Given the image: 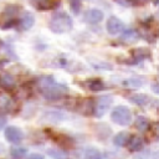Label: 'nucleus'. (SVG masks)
I'll return each mask as SVG.
<instances>
[{
	"instance_id": "f257e3e1",
	"label": "nucleus",
	"mask_w": 159,
	"mask_h": 159,
	"mask_svg": "<svg viewBox=\"0 0 159 159\" xmlns=\"http://www.w3.org/2000/svg\"><path fill=\"white\" fill-rule=\"evenodd\" d=\"M37 86L42 96L47 99H58L67 92V88L63 84H60L53 77L50 76L41 77L37 82Z\"/></svg>"
},
{
	"instance_id": "f03ea898",
	"label": "nucleus",
	"mask_w": 159,
	"mask_h": 159,
	"mask_svg": "<svg viewBox=\"0 0 159 159\" xmlns=\"http://www.w3.org/2000/svg\"><path fill=\"white\" fill-rule=\"evenodd\" d=\"M48 26H50V30L56 34H65V32H68L70 30H72L73 21L70 15H67L65 12H60V14H55L51 17Z\"/></svg>"
},
{
	"instance_id": "7ed1b4c3",
	"label": "nucleus",
	"mask_w": 159,
	"mask_h": 159,
	"mask_svg": "<svg viewBox=\"0 0 159 159\" xmlns=\"http://www.w3.org/2000/svg\"><path fill=\"white\" fill-rule=\"evenodd\" d=\"M17 14H19V7L15 5H9L4 9V11L0 15V29L6 30L11 29L15 25H17Z\"/></svg>"
},
{
	"instance_id": "20e7f679",
	"label": "nucleus",
	"mask_w": 159,
	"mask_h": 159,
	"mask_svg": "<svg viewBox=\"0 0 159 159\" xmlns=\"http://www.w3.org/2000/svg\"><path fill=\"white\" fill-rule=\"evenodd\" d=\"M111 119L118 125H128L132 122V112L125 106H118L112 111Z\"/></svg>"
},
{
	"instance_id": "39448f33",
	"label": "nucleus",
	"mask_w": 159,
	"mask_h": 159,
	"mask_svg": "<svg viewBox=\"0 0 159 159\" xmlns=\"http://www.w3.org/2000/svg\"><path fill=\"white\" fill-rule=\"evenodd\" d=\"M112 102H113L112 96H102V97H99V98L97 99V102L94 103L93 114H94L96 117H102V116H104V114L108 112V109H109Z\"/></svg>"
},
{
	"instance_id": "423d86ee",
	"label": "nucleus",
	"mask_w": 159,
	"mask_h": 159,
	"mask_svg": "<svg viewBox=\"0 0 159 159\" xmlns=\"http://www.w3.org/2000/svg\"><path fill=\"white\" fill-rule=\"evenodd\" d=\"M5 138H6L7 142L16 144V143H20L24 139V133H22V130L20 128L10 125V127H7L5 129Z\"/></svg>"
},
{
	"instance_id": "0eeeda50",
	"label": "nucleus",
	"mask_w": 159,
	"mask_h": 159,
	"mask_svg": "<svg viewBox=\"0 0 159 159\" xmlns=\"http://www.w3.org/2000/svg\"><path fill=\"white\" fill-rule=\"evenodd\" d=\"M124 30V24L116 16H111L107 21V31L109 35H118Z\"/></svg>"
},
{
	"instance_id": "6e6552de",
	"label": "nucleus",
	"mask_w": 159,
	"mask_h": 159,
	"mask_svg": "<svg viewBox=\"0 0 159 159\" xmlns=\"http://www.w3.org/2000/svg\"><path fill=\"white\" fill-rule=\"evenodd\" d=\"M30 4L37 10H51L60 5L61 0H29Z\"/></svg>"
},
{
	"instance_id": "1a4fd4ad",
	"label": "nucleus",
	"mask_w": 159,
	"mask_h": 159,
	"mask_svg": "<svg viewBox=\"0 0 159 159\" xmlns=\"http://www.w3.org/2000/svg\"><path fill=\"white\" fill-rule=\"evenodd\" d=\"M34 24H35V17L29 11H24V14L17 19V25L20 26L21 30H29L34 26Z\"/></svg>"
},
{
	"instance_id": "9d476101",
	"label": "nucleus",
	"mask_w": 159,
	"mask_h": 159,
	"mask_svg": "<svg viewBox=\"0 0 159 159\" xmlns=\"http://www.w3.org/2000/svg\"><path fill=\"white\" fill-rule=\"evenodd\" d=\"M0 87L6 91H12L16 87V81L10 73H0Z\"/></svg>"
},
{
	"instance_id": "9b49d317",
	"label": "nucleus",
	"mask_w": 159,
	"mask_h": 159,
	"mask_svg": "<svg viewBox=\"0 0 159 159\" xmlns=\"http://www.w3.org/2000/svg\"><path fill=\"white\" fill-rule=\"evenodd\" d=\"M84 20L89 24H98L103 20V12L98 9H91L86 12L84 15Z\"/></svg>"
},
{
	"instance_id": "f8f14e48",
	"label": "nucleus",
	"mask_w": 159,
	"mask_h": 159,
	"mask_svg": "<svg viewBox=\"0 0 159 159\" xmlns=\"http://www.w3.org/2000/svg\"><path fill=\"white\" fill-rule=\"evenodd\" d=\"M15 107V102L11 97L6 94H0V112H12Z\"/></svg>"
},
{
	"instance_id": "ddd939ff",
	"label": "nucleus",
	"mask_w": 159,
	"mask_h": 159,
	"mask_svg": "<svg viewBox=\"0 0 159 159\" xmlns=\"http://www.w3.org/2000/svg\"><path fill=\"white\" fill-rule=\"evenodd\" d=\"M93 108H94V102L92 99H83L78 103L77 111L83 116H89L93 114Z\"/></svg>"
},
{
	"instance_id": "4468645a",
	"label": "nucleus",
	"mask_w": 159,
	"mask_h": 159,
	"mask_svg": "<svg viewBox=\"0 0 159 159\" xmlns=\"http://www.w3.org/2000/svg\"><path fill=\"white\" fill-rule=\"evenodd\" d=\"M127 143H128V149L130 152H139L143 148V139L139 135L129 137Z\"/></svg>"
},
{
	"instance_id": "2eb2a0df",
	"label": "nucleus",
	"mask_w": 159,
	"mask_h": 159,
	"mask_svg": "<svg viewBox=\"0 0 159 159\" xmlns=\"http://www.w3.org/2000/svg\"><path fill=\"white\" fill-rule=\"evenodd\" d=\"M128 101L137 106H144L149 102V97L147 94H133V96L128 97Z\"/></svg>"
},
{
	"instance_id": "dca6fc26",
	"label": "nucleus",
	"mask_w": 159,
	"mask_h": 159,
	"mask_svg": "<svg viewBox=\"0 0 159 159\" xmlns=\"http://www.w3.org/2000/svg\"><path fill=\"white\" fill-rule=\"evenodd\" d=\"M87 83H88L87 87H88L91 91H93V92L102 91V89H104V87H106L104 83H103V81H101L99 78H92V80H89Z\"/></svg>"
},
{
	"instance_id": "f3484780",
	"label": "nucleus",
	"mask_w": 159,
	"mask_h": 159,
	"mask_svg": "<svg viewBox=\"0 0 159 159\" xmlns=\"http://www.w3.org/2000/svg\"><path fill=\"white\" fill-rule=\"evenodd\" d=\"M47 154L52 158V159H68V154L61 149L57 148H50L47 149Z\"/></svg>"
},
{
	"instance_id": "a211bd4d",
	"label": "nucleus",
	"mask_w": 159,
	"mask_h": 159,
	"mask_svg": "<svg viewBox=\"0 0 159 159\" xmlns=\"http://www.w3.org/2000/svg\"><path fill=\"white\" fill-rule=\"evenodd\" d=\"M128 139H129V134H128L127 132H120V133H118V134L113 138V143H114L117 147H123V145L127 144Z\"/></svg>"
},
{
	"instance_id": "6ab92c4d",
	"label": "nucleus",
	"mask_w": 159,
	"mask_h": 159,
	"mask_svg": "<svg viewBox=\"0 0 159 159\" xmlns=\"http://www.w3.org/2000/svg\"><path fill=\"white\" fill-rule=\"evenodd\" d=\"M132 53H133V58H134L133 62L138 63L139 61H142L144 57H147L149 55V51H147L145 48H135L132 51Z\"/></svg>"
},
{
	"instance_id": "aec40b11",
	"label": "nucleus",
	"mask_w": 159,
	"mask_h": 159,
	"mask_svg": "<svg viewBox=\"0 0 159 159\" xmlns=\"http://www.w3.org/2000/svg\"><path fill=\"white\" fill-rule=\"evenodd\" d=\"M10 153H11V157L12 158H15V159H22L27 154V149L24 148V147H14V148H11Z\"/></svg>"
},
{
	"instance_id": "412c9836",
	"label": "nucleus",
	"mask_w": 159,
	"mask_h": 159,
	"mask_svg": "<svg viewBox=\"0 0 159 159\" xmlns=\"http://www.w3.org/2000/svg\"><path fill=\"white\" fill-rule=\"evenodd\" d=\"M138 37H139V35L133 29H129V30L124 31V34L122 35V40L125 41V42H134Z\"/></svg>"
},
{
	"instance_id": "4be33fe9",
	"label": "nucleus",
	"mask_w": 159,
	"mask_h": 159,
	"mask_svg": "<svg viewBox=\"0 0 159 159\" xmlns=\"http://www.w3.org/2000/svg\"><path fill=\"white\" fill-rule=\"evenodd\" d=\"M135 128L139 129L140 132H144L149 128V120L143 117V116H139L137 119H135Z\"/></svg>"
},
{
	"instance_id": "5701e85b",
	"label": "nucleus",
	"mask_w": 159,
	"mask_h": 159,
	"mask_svg": "<svg viewBox=\"0 0 159 159\" xmlns=\"http://www.w3.org/2000/svg\"><path fill=\"white\" fill-rule=\"evenodd\" d=\"M84 159H104V158L102 157V154H101L97 149L89 148V149H87L86 153H84Z\"/></svg>"
},
{
	"instance_id": "b1692460",
	"label": "nucleus",
	"mask_w": 159,
	"mask_h": 159,
	"mask_svg": "<svg viewBox=\"0 0 159 159\" xmlns=\"http://www.w3.org/2000/svg\"><path fill=\"white\" fill-rule=\"evenodd\" d=\"M70 5H71V9L73 10V12L78 14L80 10H81V1L80 0H70Z\"/></svg>"
},
{
	"instance_id": "393cba45",
	"label": "nucleus",
	"mask_w": 159,
	"mask_h": 159,
	"mask_svg": "<svg viewBox=\"0 0 159 159\" xmlns=\"http://www.w3.org/2000/svg\"><path fill=\"white\" fill-rule=\"evenodd\" d=\"M27 159H45V158H43V155H41V154L34 153V154H30Z\"/></svg>"
},
{
	"instance_id": "a878e982",
	"label": "nucleus",
	"mask_w": 159,
	"mask_h": 159,
	"mask_svg": "<svg viewBox=\"0 0 159 159\" xmlns=\"http://www.w3.org/2000/svg\"><path fill=\"white\" fill-rule=\"evenodd\" d=\"M5 124H6V118L5 117H0V130L5 127Z\"/></svg>"
},
{
	"instance_id": "bb28decb",
	"label": "nucleus",
	"mask_w": 159,
	"mask_h": 159,
	"mask_svg": "<svg viewBox=\"0 0 159 159\" xmlns=\"http://www.w3.org/2000/svg\"><path fill=\"white\" fill-rule=\"evenodd\" d=\"M147 0H129V2H133V4H138V2H144Z\"/></svg>"
},
{
	"instance_id": "cd10ccee",
	"label": "nucleus",
	"mask_w": 159,
	"mask_h": 159,
	"mask_svg": "<svg viewBox=\"0 0 159 159\" xmlns=\"http://www.w3.org/2000/svg\"><path fill=\"white\" fill-rule=\"evenodd\" d=\"M152 2H153L154 5H158V2H159V0H152Z\"/></svg>"
},
{
	"instance_id": "c85d7f7f",
	"label": "nucleus",
	"mask_w": 159,
	"mask_h": 159,
	"mask_svg": "<svg viewBox=\"0 0 159 159\" xmlns=\"http://www.w3.org/2000/svg\"><path fill=\"white\" fill-rule=\"evenodd\" d=\"M0 46H1V43H0Z\"/></svg>"
}]
</instances>
